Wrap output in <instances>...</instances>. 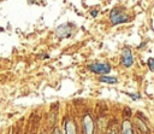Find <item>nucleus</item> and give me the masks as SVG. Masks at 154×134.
<instances>
[{
  "label": "nucleus",
  "instance_id": "nucleus-1",
  "mask_svg": "<svg viewBox=\"0 0 154 134\" xmlns=\"http://www.w3.org/2000/svg\"><path fill=\"white\" fill-rule=\"evenodd\" d=\"M109 19H111L112 24L116 25V24H122V23L128 22V16H126L120 8H116V7H114V8L111 10Z\"/></svg>",
  "mask_w": 154,
  "mask_h": 134
},
{
  "label": "nucleus",
  "instance_id": "nucleus-2",
  "mask_svg": "<svg viewBox=\"0 0 154 134\" xmlns=\"http://www.w3.org/2000/svg\"><path fill=\"white\" fill-rule=\"evenodd\" d=\"M88 69L95 74H101V75H106L111 71V66L107 63H94V64H90Z\"/></svg>",
  "mask_w": 154,
  "mask_h": 134
},
{
  "label": "nucleus",
  "instance_id": "nucleus-3",
  "mask_svg": "<svg viewBox=\"0 0 154 134\" xmlns=\"http://www.w3.org/2000/svg\"><path fill=\"white\" fill-rule=\"evenodd\" d=\"M122 63L125 68H130L132 64H134V56H132V52L130 48H124L123 51V54H122Z\"/></svg>",
  "mask_w": 154,
  "mask_h": 134
},
{
  "label": "nucleus",
  "instance_id": "nucleus-4",
  "mask_svg": "<svg viewBox=\"0 0 154 134\" xmlns=\"http://www.w3.org/2000/svg\"><path fill=\"white\" fill-rule=\"evenodd\" d=\"M83 129H84V134H93L94 132V123L89 115H85L83 117Z\"/></svg>",
  "mask_w": 154,
  "mask_h": 134
},
{
  "label": "nucleus",
  "instance_id": "nucleus-5",
  "mask_svg": "<svg viewBox=\"0 0 154 134\" xmlns=\"http://www.w3.org/2000/svg\"><path fill=\"white\" fill-rule=\"evenodd\" d=\"M65 28H66V24H63L57 29V35L59 37H69L72 34V29L71 28H67V29H65Z\"/></svg>",
  "mask_w": 154,
  "mask_h": 134
},
{
  "label": "nucleus",
  "instance_id": "nucleus-6",
  "mask_svg": "<svg viewBox=\"0 0 154 134\" xmlns=\"http://www.w3.org/2000/svg\"><path fill=\"white\" fill-rule=\"evenodd\" d=\"M65 132L66 134H76V126L72 120H67L65 123Z\"/></svg>",
  "mask_w": 154,
  "mask_h": 134
},
{
  "label": "nucleus",
  "instance_id": "nucleus-7",
  "mask_svg": "<svg viewBox=\"0 0 154 134\" xmlns=\"http://www.w3.org/2000/svg\"><path fill=\"white\" fill-rule=\"evenodd\" d=\"M123 133L124 134H132V127H131V123L129 121L123 122Z\"/></svg>",
  "mask_w": 154,
  "mask_h": 134
},
{
  "label": "nucleus",
  "instance_id": "nucleus-8",
  "mask_svg": "<svg viewBox=\"0 0 154 134\" xmlns=\"http://www.w3.org/2000/svg\"><path fill=\"white\" fill-rule=\"evenodd\" d=\"M100 81L101 82H106V83H117L118 82L117 77H114V76H101Z\"/></svg>",
  "mask_w": 154,
  "mask_h": 134
},
{
  "label": "nucleus",
  "instance_id": "nucleus-9",
  "mask_svg": "<svg viewBox=\"0 0 154 134\" xmlns=\"http://www.w3.org/2000/svg\"><path fill=\"white\" fill-rule=\"evenodd\" d=\"M147 65H148L149 69L154 72V58H149V59L147 60Z\"/></svg>",
  "mask_w": 154,
  "mask_h": 134
},
{
  "label": "nucleus",
  "instance_id": "nucleus-10",
  "mask_svg": "<svg viewBox=\"0 0 154 134\" xmlns=\"http://www.w3.org/2000/svg\"><path fill=\"white\" fill-rule=\"evenodd\" d=\"M97 14V11H91V16H96Z\"/></svg>",
  "mask_w": 154,
  "mask_h": 134
},
{
  "label": "nucleus",
  "instance_id": "nucleus-11",
  "mask_svg": "<svg viewBox=\"0 0 154 134\" xmlns=\"http://www.w3.org/2000/svg\"><path fill=\"white\" fill-rule=\"evenodd\" d=\"M54 134H61V133H60L58 129H55V130H54Z\"/></svg>",
  "mask_w": 154,
  "mask_h": 134
},
{
  "label": "nucleus",
  "instance_id": "nucleus-12",
  "mask_svg": "<svg viewBox=\"0 0 154 134\" xmlns=\"http://www.w3.org/2000/svg\"><path fill=\"white\" fill-rule=\"evenodd\" d=\"M109 134H114V133H109Z\"/></svg>",
  "mask_w": 154,
  "mask_h": 134
}]
</instances>
